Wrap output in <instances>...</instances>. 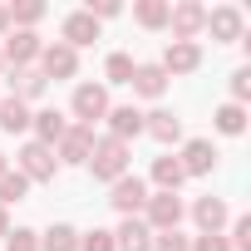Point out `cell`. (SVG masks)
Masks as SVG:
<instances>
[{
    "label": "cell",
    "instance_id": "cell-3",
    "mask_svg": "<svg viewBox=\"0 0 251 251\" xmlns=\"http://www.w3.org/2000/svg\"><path fill=\"white\" fill-rule=\"evenodd\" d=\"M182 197L177 192H148V202H143V226L148 231H177V222H182Z\"/></svg>",
    "mask_w": 251,
    "mask_h": 251
},
{
    "label": "cell",
    "instance_id": "cell-2",
    "mask_svg": "<svg viewBox=\"0 0 251 251\" xmlns=\"http://www.w3.org/2000/svg\"><path fill=\"white\" fill-rule=\"evenodd\" d=\"M15 173L25 177V182H54V173H59V163H54V148H45V143H25L20 153H15Z\"/></svg>",
    "mask_w": 251,
    "mask_h": 251
},
{
    "label": "cell",
    "instance_id": "cell-17",
    "mask_svg": "<svg viewBox=\"0 0 251 251\" xmlns=\"http://www.w3.org/2000/svg\"><path fill=\"white\" fill-rule=\"evenodd\" d=\"M192 222H197V231H222L231 222V207L222 197H197L192 202Z\"/></svg>",
    "mask_w": 251,
    "mask_h": 251
},
{
    "label": "cell",
    "instance_id": "cell-21",
    "mask_svg": "<svg viewBox=\"0 0 251 251\" xmlns=\"http://www.w3.org/2000/svg\"><path fill=\"white\" fill-rule=\"evenodd\" d=\"M153 182H158V192H177L187 177H182V163L173 158V153H163V158H153Z\"/></svg>",
    "mask_w": 251,
    "mask_h": 251
},
{
    "label": "cell",
    "instance_id": "cell-35",
    "mask_svg": "<svg viewBox=\"0 0 251 251\" xmlns=\"http://www.w3.org/2000/svg\"><path fill=\"white\" fill-rule=\"evenodd\" d=\"M118 10H123L118 0H89V15H94V20H113Z\"/></svg>",
    "mask_w": 251,
    "mask_h": 251
},
{
    "label": "cell",
    "instance_id": "cell-37",
    "mask_svg": "<svg viewBox=\"0 0 251 251\" xmlns=\"http://www.w3.org/2000/svg\"><path fill=\"white\" fill-rule=\"evenodd\" d=\"M5 236H10V212L0 207V241H5Z\"/></svg>",
    "mask_w": 251,
    "mask_h": 251
},
{
    "label": "cell",
    "instance_id": "cell-39",
    "mask_svg": "<svg viewBox=\"0 0 251 251\" xmlns=\"http://www.w3.org/2000/svg\"><path fill=\"white\" fill-rule=\"evenodd\" d=\"M0 74H5V54H0Z\"/></svg>",
    "mask_w": 251,
    "mask_h": 251
},
{
    "label": "cell",
    "instance_id": "cell-38",
    "mask_svg": "<svg viewBox=\"0 0 251 251\" xmlns=\"http://www.w3.org/2000/svg\"><path fill=\"white\" fill-rule=\"evenodd\" d=\"M5 173H10V163H5V153H0V177H5Z\"/></svg>",
    "mask_w": 251,
    "mask_h": 251
},
{
    "label": "cell",
    "instance_id": "cell-16",
    "mask_svg": "<svg viewBox=\"0 0 251 251\" xmlns=\"http://www.w3.org/2000/svg\"><path fill=\"white\" fill-rule=\"evenodd\" d=\"M103 118H108V138H118V143H128V138L143 133V113H138L133 103H118V108H108Z\"/></svg>",
    "mask_w": 251,
    "mask_h": 251
},
{
    "label": "cell",
    "instance_id": "cell-10",
    "mask_svg": "<svg viewBox=\"0 0 251 251\" xmlns=\"http://www.w3.org/2000/svg\"><path fill=\"white\" fill-rule=\"evenodd\" d=\"M35 69H40L45 79H74V74H79V50H69V45L54 40V45L40 50V64H35Z\"/></svg>",
    "mask_w": 251,
    "mask_h": 251
},
{
    "label": "cell",
    "instance_id": "cell-24",
    "mask_svg": "<svg viewBox=\"0 0 251 251\" xmlns=\"http://www.w3.org/2000/svg\"><path fill=\"white\" fill-rule=\"evenodd\" d=\"M40 251H79V231L64 226V222H54V226L40 236Z\"/></svg>",
    "mask_w": 251,
    "mask_h": 251
},
{
    "label": "cell",
    "instance_id": "cell-12",
    "mask_svg": "<svg viewBox=\"0 0 251 251\" xmlns=\"http://www.w3.org/2000/svg\"><path fill=\"white\" fill-rule=\"evenodd\" d=\"M163 74L173 79V74H192V69H202V45H192V40H173L168 50H163Z\"/></svg>",
    "mask_w": 251,
    "mask_h": 251
},
{
    "label": "cell",
    "instance_id": "cell-30",
    "mask_svg": "<svg viewBox=\"0 0 251 251\" xmlns=\"http://www.w3.org/2000/svg\"><path fill=\"white\" fill-rule=\"evenodd\" d=\"M153 251H192V236H182V231H153Z\"/></svg>",
    "mask_w": 251,
    "mask_h": 251
},
{
    "label": "cell",
    "instance_id": "cell-26",
    "mask_svg": "<svg viewBox=\"0 0 251 251\" xmlns=\"http://www.w3.org/2000/svg\"><path fill=\"white\" fill-rule=\"evenodd\" d=\"M133 69H138V64H133V54H123V50H113V54L103 59V79H108V84H128V79H133Z\"/></svg>",
    "mask_w": 251,
    "mask_h": 251
},
{
    "label": "cell",
    "instance_id": "cell-7",
    "mask_svg": "<svg viewBox=\"0 0 251 251\" xmlns=\"http://www.w3.org/2000/svg\"><path fill=\"white\" fill-rule=\"evenodd\" d=\"M217 45H236V40H246V15L236 10V5H217V10H207V25H202Z\"/></svg>",
    "mask_w": 251,
    "mask_h": 251
},
{
    "label": "cell",
    "instance_id": "cell-33",
    "mask_svg": "<svg viewBox=\"0 0 251 251\" xmlns=\"http://www.w3.org/2000/svg\"><path fill=\"white\" fill-rule=\"evenodd\" d=\"M246 99H251V69L241 64V69L231 74V103H241V108H246Z\"/></svg>",
    "mask_w": 251,
    "mask_h": 251
},
{
    "label": "cell",
    "instance_id": "cell-14",
    "mask_svg": "<svg viewBox=\"0 0 251 251\" xmlns=\"http://www.w3.org/2000/svg\"><path fill=\"white\" fill-rule=\"evenodd\" d=\"M30 128H35V143L54 148V143L69 133V118H64L59 108H40V113H30Z\"/></svg>",
    "mask_w": 251,
    "mask_h": 251
},
{
    "label": "cell",
    "instance_id": "cell-25",
    "mask_svg": "<svg viewBox=\"0 0 251 251\" xmlns=\"http://www.w3.org/2000/svg\"><path fill=\"white\" fill-rule=\"evenodd\" d=\"M138 25L143 30H168V0H138Z\"/></svg>",
    "mask_w": 251,
    "mask_h": 251
},
{
    "label": "cell",
    "instance_id": "cell-22",
    "mask_svg": "<svg viewBox=\"0 0 251 251\" xmlns=\"http://www.w3.org/2000/svg\"><path fill=\"white\" fill-rule=\"evenodd\" d=\"M0 128H5V133H25L30 128V103H20L15 94L0 99Z\"/></svg>",
    "mask_w": 251,
    "mask_h": 251
},
{
    "label": "cell",
    "instance_id": "cell-13",
    "mask_svg": "<svg viewBox=\"0 0 251 251\" xmlns=\"http://www.w3.org/2000/svg\"><path fill=\"white\" fill-rule=\"evenodd\" d=\"M99 40V20L89 15V10H74V15H64V25H59V45H69V50H84V45H94Z\"/></svg>",
    "mask_w": 251,
    "mask_h": 251
},
{
    "label": "cell",
    "instance_id": "cell-11",
    "mask_svg": "<svg viewBox=\"0 0 251 251\" xmlns=\"http://www.w3.org/2000/svg\"><path fill=\"white\" fill-rule=\"evenodd\" d=\"M177 163H182V177H207V173L217 168V148H212V138H187L182 153H177Z\"/></svg>",
    "mask_w": 251,
    "mask_h": 251
},
{
    "label": "cell",
    "instance_id": "cell-15",
    "mask_svg": "<svg viewBox=\"0 0 251 251\" xmlns=\"http://www.w3.org/2000/svg\"><path fill=\"white\" fill-rule=\"evenodd\" d=\"M113 251H153V231L143 226V217H123V222H118Z\"/></svg>",
    "mask_w": 251,
    "mask_h": 251
},
{
    "label": "cell",
    "instance_id": "cell-34",
    "mask_svg": "<svg viewBox=\"0 0 251 251\" xmlns=\"http://www.w3.org/2000/svg\"><path fill=\"white\" fill-rule=\"evenodd\" d=\"M192 251H231V246H226L222 231H197V236H192Z\"/></svg>",
    "mask_w": 251,
    "mask_h": 251
},
{
    "label": "cell",
    "instance_id": "cell-28",
    "mask_svg": "<svg viewBox=\"0 0 251 251\" xmlns=\"http://www.w3.org/2000/svg\"><path fill=\"white\" fill-rule=\"evenodd\" d=\"M25 192H30V182H25L20 173H5V177H0V207H10V202H25Z\"/></svg>",
    "mask_w": 251,
    "mask_h": 251
},
{
    "label": "cell",
    "instance_id": "cell-4",
    "mask_svg": "<svg viewBox=\"0 0 251 251\" xmlns=\"http://www.w3.org/2000/svg\"><path fill=\"white\" fill-rule=\"evenodd\" d=\"M108 108H113V103H108V89H103V84H79L74 99H69V113H74V123H84V128H94Z\"/></svg>",
    "mask_w": 251,
    "mask_h": 251
},
{
    "label": "cell",
    "instance_id": "cell-1",
    "mask_svg": "<svg viewBox=\"0 0 251 251\" xmlns=\"http://www.w3.org/2000/svg\"><path fill=\"white\" fill-rule=\"evenodd\" d=\"M128 168H133L128 143H118V138H94V153H89V173H94V182H118Z\"/></svg>",
    "mask_w": 251,
    "mask_h": 251
},
{
    "label": "cell",
    "instance_id": "cell-23",
    "mask_svg": "<svg viewBox=\"0 0 251 251\" xmlns=\"http://www.w3.org/2000/svg\"><path fill=\"white\" fill-rule=\"evenodd\" d=\"M212 123H217V133L241 138V133H246V108H241V103H222V108L212 113Z\"/></svg>",
    "mask_w": 251,
    "mask_h": 251
},
{
    "label": "cell",
    "instance_id": "cell-19",
    "mask_svg": "<svg viewBox=\"0 0 251 251\" xmlns=\"http://www.w3.org/2000/svg\"><path fill=\"white\" fill-rule=\"evenodd\" d=\"M128 84H133V94H143V99H163V94H168V74H163V64H138Z\"/></svg>",
    "mask_w": 251,
    "mask_h": 251
},
{
    "label": "cell",
    "instance_id": "cell-6",
    "mask_svg": "<svg viewBox=\"0 0 251 251\" xmlns=\"http://www.w3.org/2000/svg\"><path fill=\"white\" fill-rule=\"evenodd\" d=\"M89 153H94V128H84V123H69V133L54 143V163L89 168Z\"/></svg>",
    "mask_w": 251,
    "mask_h": 251
},
{
    "label": "cell",
    "instance_id": "cell-9",
    "mask_svg": "<svg viewBox=\"0 0 251 251\" xmlns=\"http://www.w3.org/2000/svg\"><path fill=\"white\" fill-rule=\"evenodd\" d=\"M40 50H45V40H40L35 30H10L0 54H5L10 69H30V64H40Z\"/></svg>",
    "mask_w": 251,
    "mask_h": 251
},
{
    "label": "cell",
    "instance_id": "cell-5",
    "mask_svg": "<svg viewBox=\"0 0 251 251\" xmlns=\"http://www.w3.org/2000/svg\"><path fill=\"white\" fill-rule=\"evenodd\" d=\"M202 25H207V5H197V0H177V5H168V30H173V40H192V45H197Z\"/></svg>",
    "mask_w": 251,
    "mask_h": 251
},
{
    "label": "cell",
    "instance_id": "cell-8",
    "mask_svg": "<svg viewBox=\"0 0 251 251\" xmlns=\"http://www.w3.org/2000/svg\"><path fill=\"white\" fill-rule=\"evenodd\" d=\"M108 202H113V212H123V217H138L143 202H148V182L133 177V173H123L118 182H108Z\"/></svg>",
    "mask_w": 251,
    "mask_h": 251
},
{
    "label": "cell",
    "instance_id": "cell-18",
    "mask_svg": "<svg viewBox=\"0 0 251 251\" xmlns=\"http://www.w3.org/2000/svg\"><path fill=\"white\" fill-rule=\"evenodd\" d=\"M143 133H153L158 143H177L182 138V118L168 113V108H153V113H143Z\"/></svg>",
    "mask_w": 251,
    "mask_h": 251
},
{
    "label": "cell",
    "instance_id": "cell-27",
    "mask_svg": "<svg viewBox=\"0 0 251 251\" xmlns=\"http://www.w3.org/2000/svg\"><path fill=\"white\" fill-rule=\"evenodd\" d=\"M5 10H10V30H30V25L45 20V5H40V0H20V5H5Z\"/></svg>",
    "mask_w": 251,
    "mask_h": 251
},
{
    "label": "cell",
    "instance_id": "cell-31",
    "mask_svg": "<svg viewBox=\"0 0 251 251\" xmlns=\"http://www.w3.org/2000/svg\"><path fill=\"white\" fill-rule=\"evenodd\" d=\"M231 251H251V217H231Z\"/></svg>",
    "mask_w": 251,
    "mask_h": 251
},
{
    "label": "cell",
    "instance_id": "cell-32",
    "mask_svg": "<svg viewBox=\"0 0 251 251\" xmlns=\"http://www.w3.org/2000/svg\"><path fill=\"white\" fill-rule=\"evenodd\" d=\"M79 251H113V231H103V226L84 231V236H79Z\"/></svg>",
    "mask_w": 251,
    "mask_h": 251
},
{
    "label": "cell",
    "instance_id": "cell-29",
    "mask_svg": "<svg viewBox=\"0 0 251 251\" xmlns=\"http://www.w3.org/2000/svg\"><path fill=\"white\" fill-rule=\"evenodd\" d=\"M5 251H40V231H30V226H10Z\"/></svg>",
    "mask_w": 251,
    "mask_h": 251
},
{
    "label": "cell",
    "instance_id": "cell-36",
    "mask_svg": "<svg viewBox=\"0 0 251 251\" xmlns=\"http://www.w3.org/2000/svg\"><path fill=\"white\" fill-rule=\"evenodd\" d=\"M5 35H10V10L0 5V40H5Z\"/></svg>",
    "mask_w": 251,
    "mask_h": 251
},
{
    "label": "cell",
    "instance_id": "cell-20",
    "mask_svg": "<svg viewBox=\"0 0 251 251\" xmlns=\"http://www.w3.org/2000/svg\"><path fill=\"white\" fill-rule=\"evenodd\" d=\"M45 89H50V79H45V74H40L35 64H30V69H15V74H10V94H15L20 103H30V99H40Z\"/></svg>",
    "mask_w": 251,
    "mask_h": 251
}]
</instances>
